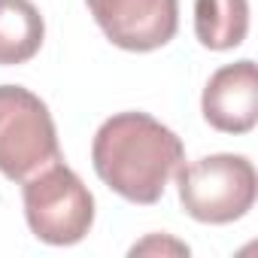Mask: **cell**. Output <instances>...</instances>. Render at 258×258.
Masks as SVG:
<instances>
[{"label":"cell","instance_id":"obj_5","mask_svg":"<svg viewBox=\"0 0 258 258\" xmlns=\"http://www.w3.org/2000/svg\"><path fill=\"white\" fill-rule=\"evenodd\" d=\"M106 40L124 52H155L179 31V0H85Z\"/></svg>","mask_w":258,"mask_h":258},{"label":"cell","instance_id":"obj_6","mask_svg":"<svg viewBox=\"0 0 258 258\" xmlns=\"http://www.w3.org/2000/svg\"><path fill=\"white\" fill-rule=\"evenodd\" d=\"M201 112L222 134H249L258 121V70L255 61L219 67L201 97Z\"/></svg>","mask_w":258,"mask_h":258},{"label":"cell","instance_id":"obj_4","mask_svg":"<svg viewBox=\"0 0 258 258\" xmlns=\"http://www.w3.org/2000/svg\"><path fill=\"white\" fill-rule=\"evenodd\" d=\"M55 161L61 146L46 100L25 85H0V173L25 182Z\"/></svg>","mask_w":258,"mask_h":258},{"label":"cell","instance_id":"obj_2","mask_svg":"<svg viewBox=\"0 0 258 258\" xmlns=\"http://www.w3.org/2000/svg\"><path fill=\"white\" fill-rule=\"evenodd\" d=\"M182 210L204 225H231L255 207L258 176L246 155L219 152L176 167Z\"/></svg>","mask_w":258,"mask_h":258},{"label":"cell","instance_id":"obj_8","mask_svg":"<svg viewBox=\"0 0 258 258\" xmlns=\"http://www.w3.org/2000/svg\"><path fill=\"white\" fill-rule=\"evenodd\" d=\"M195 34L204 49H237L249 34V0H195Z\"/></svg>","mask_w":258,"mask_h":258},{"label":"cell","instance_id":"obj_9","mask_svg":"<svg viewBox=\"0 0 258 258\" xmlns=\"http://www.w3.org/2000/svg\"><path fill=\"white\" fill-rule=\"evenodd\" d=\"M146 252H173V255H188V246H185V243H176V240H170V237H158V234H152V237H146L143 243H137V246L131 249V255H146Z\"/></svg>","mask_w":258,"mask_h":258},{"label":"cell","instance_id":"obj_1","mask_svg":"<svg viewBox=\"0 0 258 258\" xmlns=\"http://www.w3.org/2000/svg\"><path fill=\"white\" fill-rule=\"evenodd\" d=\"M182 161V140L167 124L137 109L109 115L91 143L94 173L131 204H158Z\"/></svg>","mask_w":258,"mask_h":258},{"label":"cell","instance_id":"obj_3","mask_svg":"<svg viewBox=\"0 0 258 258\" xmlns=\"http://www.w3.org/2000/svg\"><path fill=\"white\" fill-rule=\"evenodd\" d=\"M22 201L31 234L49 246H73L94 225V195L64 161L28 176Z\"/></svg>","mask_w":258,"mask_h":258},{"label":"cell","instance_id":"obj_7","mask_svg":"<svg viewBox=\"0 0 258 258\" xmlns=\"http://www.w3.org/2000/svg\"><path fill=\"white\" fill-rule=\"evenodd\" d=\"M46 40V22L31 0H0V67L28 64Z\"/></svg>","mask_w":258,"mask_h":258}]
</instances>
